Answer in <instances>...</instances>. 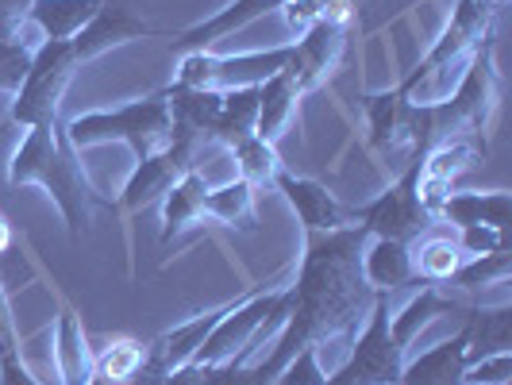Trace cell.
<instances>
[{"label": "cell", "instance_id": "6da1fadb", "mask_svg": "<svg viewBox=\"0 0 512 385\" xmlns=\"http://www.w3.org/2000/svg\"><path fill=\"white\" fill-rule=\"evenodd\" d=\"M366 228L305 231V255L297 270V285H289V312L270 359L255 366V385H270L282 366L305 347H347L355 343L366 324L370 308L378 301V289L362 278V247Z\"/></svg>", "mask_w": 512, "mask_h": 385}, {"label": "cell", "instance_id": "7a4b0ae2", "mask_svg": "<svg viewBox=\"0 0 512 385\" xmlns=\"http://www.w3.org/2000/svg\"><path fill=\"white\" fill-rule=\"evenodd\" d=\"M8 181L47 189L70 228V239L89 235V205H97L101 197L93 193V185L77 162V147L66 139L62 124L27 128L24 143L16 147L12 162H8Z\"/></svg>", "mask_w": 512, "mask_h": 385}, {"label": "cell", "instance_id": "3957f363", "mask_svg": "<svg viewBox=\"0 0 512 385\" xmlns=\"http://www.w3.org/2000/svg\"><path fill=\"white\" fill-rule=\"evenodd\" d=\"M66 139L81 147H93V143H108V139H120L128 143L135 162L139 158H151L154 151L166 147L170 139V104L162 97V89L143 97V101H131L124 108H101V112H81L74 120L62 124Z\"/></svg>", "mask_w": 512, "mask_h": 385}, {"label": "cell", "instance_id": "277c9868", "mask_svg": "<svg viewBox=\"0 0 512 385\" xmlns=\"http://www.w3.org/2000/svg\"><path fill=\"white\" fill-rule=\"evenodd\" d=\"M81 70L70 39H43L35 47L31 70H27L24 85L16 89V101L8 112L12 128H39V124H58V104L66 85L74 81Z\"/></svg>", "mask_w": 512, "mask_h": 385}, {"label": "cell", "instance_id": "5b68a950", "mask_svg": "<svg viewBox=\"0 0 512 385\" xmlns=\"http://www.w3.org/2000/svg\"><path fill=\"white\" fill-rule=\"evenodd\" d=\"M420 178H424V158H409L385 193H378L370 205L355 208V224H362L374 239H393V243L420 239L436 224V212L420 201Z\"/></svg>", "mask_w": 512, "mask_h": 385}, {"label": "cell", "instance_id": "8992f818", "mask_svg": "<svg viewBox=\"0 0 512 385\" xmlns=\"http://www.w3.org/2000/svg\"><path fill=\"white\" fill-rule=\"evenodd\" d=\"M405 351L389 335V293H378L362 335H355L347 359L335 366L320 385H397L401 382Z\"/></svg>", "mask_w": 512, "mask_h": 385}, {"label": "cell", "instance_id": "52a82bcc", "mask_svg": "<svg viewBox=\"0 0 512 385\" xmlns=\"http://www.w3.org/2000/svg\"><path fill=\"white\" fill-rule=\"evenodd\" d=\"M501 8H505V4H497V0H459L455 12H451V20H447V27H443V35L432 43V51L424 54L409 74L401 77L397 89H401V93H412L420 81H428L432 74L447 70L451 62H462L466 54L478 51L486 39L497 35V16H501Z\"/></svg>", "mask_w": 512, "mask_h": 385}, {"label": "cell", "instance_id": "ba28073f", "mask_svg": "<svg viewBox=\"0 0 512 385\" xmlns=\"http://www.w3.org/2000/svg\"><path fill=\"white\" fill-rule=\"evenodd\" d=\"M285 305V289H274V282L255 285L247 297H239L235 305L220 316V324L208 332L201 343V351L193 355V362L212 366V362H243L247 351H255V343L262 339L266 320Z\"/></svg>", "mask_w": 512, "mask_h": 385}, {"label": "cell", "instance_id": "9c48e42d", "mask_svg": "<svg viewBox=\"0 0 512 385\" xmlns=\"http://www.w3.org/2000/svg\"><path fill=\"white\" fill-rule=\"evenodd\" d=\"M347 27L351 24L320 16L308 31H301V35L289 43L285 70L297 77V89H301V93L316 89V85L335 70V62H339V54H343V43H347Z\"/></svg>", "mask_w": 512, "mask_h": 385}, {"label": "cell", "instance_id": "30bf717a", "mask_svg": "<svg viewBox=\"0 0 512 385\" xmlns=\"http://www.w3.org/2000/svg\"><path fill=\"white\" fill-rule=\"evenodd\" d=\"M274 185H278V193L289 201V208L297 212V220H301L305 231H335L355 224V212L339 205L335 193H328V185H320V181L297 178L289 170H278Z\"/></svg>", "mask_w": 512, "mask_h": 385}, {"label": "cell", "instance_id": "8fae6325", "mask_svg": "<svg viewBox=\"0 0 512 385\" xmlns=\"http://www.w3.org/2000/svg\"><path fill=\"white\" fill-rule=\"evenodd\" d=\"M147 35H162V31L151 24H143L139 16H131L120 0H104L101 12L81 27L70 43H74L77 62L85 66V62L101 58L104 51H112V47H120V43H128V39H147Z\"/></svg>", "mask_w": 512, "mask_h": 385}, {"label": "cell", "instance_id": "7c38bea8", "mask_svg": "<svg viewBox=\"0 0 512 385\" xmlns=\"http://www.w3.org/2000/svg\"><path fill=\"white\" fill-rule=\"evenodd\" d=\"M412 108L416 101H409V93L401 89H385L366 97V124H370V147L378 154H397L409 151L412 143Z\"/></svg>", "mask_w": 512, "mask_h": 385}, {"label": "cell", "instance_id": "4fadbf2b", "mask_svg": "<svg viewBox=\"0 0 512 385\" xmlns=\"http://www.w3.org/2000/svg\"><path fill=\"white\" fill-rule=\"evenodd\" d=\"M409 255H412V282L420 285H447L451 274L462 266V258H466L459 239H455V228H447L439 220L420 239H412Z\"/></svg>", "mask_w": 512, "mask_h": 385}, {"label": "cell", "instance_id": "5bb4252c", "mask_svg": "<svg viewBox=\"0 0 512 385\" xmlns=\"http://www.w3.org/2000/svg\"><path fill=\"white\" fill-rule=\"evenodd\" d=\"M436 220H447V228H493L509 231L512 220V197L505 189L493 193H447L436 208Z\"/></svg>", "mask_w": 512, "mask_h": 385}, {"label": "cell", "instance_id": "9a60e30c", "mask_svg": "<svg viewBox=\"0 0 512 385\" xmlns=\"http://www.w3.org/2000/svg\"><path fill=\"white\" fill-rule=\"evenodd\" d=\"M466 347H470V335H466V328H459L451 339H443L436 347H428L424 355L405 362L397 385H462V378H466Z\"/></svg>", "mask_w": 512, "mask_h": 385}, {"label": "cell", "instance_id": "2e32d148", "mask_svg": "<svg viewBox=\"0 0 512 385\" xmlns=\"http://www.w3.org/2000/svg\"><path fill=\"white\" fill-rule=\"evenodd\" d=\"M289 0H231L228 8H220L216 16H208L205 24L189 27V31H181L174 35V51L178 54H193V51H208L216 39H224L231 31H239V27H247L251 20L258 16H266V12H274V8H285Z\"/></svg>", "mask_w": 512, "mask_h": 385}, {"label": "cell", "instance_id": "e0dca14e", "mask_svg": "<svg viewBox=\"0 0 512 385\" xmlns=\"http://www.w3.org/2000/svg\"><path fill=\"white\" fill-rule=\"evenodd\" d=\"M181 174H189V170H181V162L166 151V147L154 151L151 158H139L135 170H131L128 185H124V193H120V201H116V208H120V212H139V208L162 201L166 189H170Z\"/></svg>", "mask_w": 512, "mask_h": 385}, {"label": "cell", "instance_id": "ac0fdd59", "mask_svg": "<svg viewBox=\"0 0 512 385\" xmlns=\"http://www.w3.org/2000/svg\"><path fill=\"white\" fill-rule=\"evenodd\" d=\"M54 359H58L62 385H89V378H93V362H97V351H89V339H85V328H81V316H77L66 301H62V308H58Z\"/></svg>", "mask_w": 512, "mask_h": 385}, {"label": "cell", "instance_id": "d6986e66", "mask_svg": "<svg viewBox=\"0 0 512 385\" xmlns=\"http://www.w3.org/2000/svg\"><path fill=\"white\" fill-rule=\"evenodd\" d=\"M462 312V328L470 335V347H466V366L489 355H501L512 347V305L501 308H478V305H459Z\"/></svg>", "mask_w": 512, "mask_h": 385}, {"label": "cell", "instance_id": "ffe728a7", "mask_svg": "<svg viewBox=\"0 0 512 385\" xmlns=\"http://www.w3.org/2000/svg\"><path fill=\"white\" fill-rule=\"evenodd\" d=\"M289 58L285 47H270L258 54H239V58H216L208 54V89H243V85H262L266 77H274Z\"/></svg>", "mask_w": 512, "mask_h": 385}, {"label": "cell", "instance_id": "44dd1931", "mask_svg": "<svg viewBox=\"0 0 512 385\" xmlns=\"http://www.w3.org/2000/svg\"><path fill=\"white\" fill-rule=\"evenodd\" d=\"M297 101H301V89H297V77L289 70H278L274 77H266L258 85V120H255V135L274 143L285 131V124L293 120L297 112Z\"/></svg>", "mask_w": 512, "mask_h": 385}, {"label": "cell", "instance_id": "7402d4cb", "mask_svg": "<svg viewBox=\"0 0 512 385\" xmlns=\"http://www.w3.org/2000/svg\"><path fill=\"white\" fill-rule=\"evenodd\" d=\"M362 278L378 293H393L401 285L412 282V255L409 243H393V239H366L362 247Z\"/></svg>", "mask_w": 512, "mask_h": 385}, {"label": "cell", "instance_id": "603a6c76", "mask_svg": "<svg viewBox=\"0 0 512 385\" xmlns=\"http://www.w3.org/2000/svg\"><path fill=\"white\" fill-rule=\"evenodd\" d=\"M231 305H235V301L212 308V312H205V316H193V320H185V324H178V328H170V332H162L158 339H151L147 347L162 359L166 370H178V366H185V362H193V355L201 351V343L208 339V332L220 324V316H224Z\"/></svg>", "mask_w": 512, "mask_h": 385}, {"label": "cell", "instance_id": "cb8c5ba5", "mask_svg": "<svg viewBox=\"0 0 512 385\" xmlns=\"http://www.w3.org/2000/svg\"><path fill=\"white\" fill-rule=\"evenodd\" d=\"M104 0H31L27 24L43 31V39H74L81 27L101 12Z\"/></svg>", "mask_w": 512, "mask_h": 385}, {"label": "cell", "instance_id": "d4e9b609", "mask_svg": "<svg viewBox=\"0 0 512 385\" xmlns=\"http://www.w3.org/2000/svg\"><path fill=\"white\" fill-rule=\"evenodd\" d=\"M255 120H258V85L224 89L220 112H216V120H212V143L231 151L239 139L255 135Z\"/></svg>", "mask_w": 512, "mask_h": 385}, {"label": "cell", "instance_id": "484cf974", "mask_svg": "<svg viewBox=\"0 0 512 385\" xmlns=\"http://www.w3.org/2000/svg\"><path fill=\"white\" fill-rule=\"evenodd\" d=\"M459 305L462 301H455V297H443V289H439V285H424V289H420V297H412L409 305L401 308L397 316H389V335H393V343L405 351L424 324H432L436 316H455Z\"/></svg>", "mask_w": 512, "mask_h": 385}, {"label": "cell", "instance_id": "4316f807", "mask_svg": "<svg viewBox=\"0 0 512 385\" xmlns=\"http://www.w3.org/2000/svg\"><path fill=\"white\" fill-rule=\"evenodd\" d=\"M205 193H208V181H205V170H189V174H181L170 189H166V197H162V243H170L174 239V231H181L185 224H193L201 212H205Z\"/></svg>", "mask_w": 512, "mask_h": 385}, {"label": "cell", "instance_id": "83f0119b", "mask_svg": "<svg viewBox=\"0 0 512 385\" xmlns=\"http://www.w3.org/2000/svg\"><path fill=\"white\" fill-rule=\"evenodd\" d=\"M205 212L216 216L220 224L255 231V185H247V181L239 178V181H224L220 189H208Z\"/></svg>", "mask_w": 512, "mask_h": 385}, {"label": "cell", "instance_id": "f1b7e54d", "mask_svg": "<svg viewBox=\"0 0 512 385\" xmlns=\"http://www.w3.org/2000/svg\"><path fill=\"white\" fill-rule=\"evenodd\" d=\"M235 162H239V178L247 181V185H274L278 178V170H282V158L274 151V143H266V139H258V135H247V139H239L235 147Z\"/></svg>", "mask_w": 512, "mask_h": 385}, {"label": "cell", "instance_id": "f546056e", "mask_svg": "<svg viewBox=\"0 0 512 385\" xmlns=\"http://www.w3.org/2000/svg\"><path fill=\"white\" fill-rule=\"evenodd\" d=\"M512 274V251L501 247V251H489V255H474V258H462V266L451 274L447 285H459L462 293H478L493 282H505Z\"/></svg>", "mask_w": 512, "mask_h": 385}, {"label": "cell", "instance_id": "4dcf8cb0", "mask_svg": "<svg viewBox=\"0 0 512 385\" xmlns=\"http://www.w3.org/2000/svg\"><path fill=\"white\" fill-rule=\"evenodd\" d=\"M143 347H147V343H135V339H112L104 351H97L93 374H97V378H108V382L128 385L131 374H135L139 362H143Z\"/></svg>", "mask_w": 512, "mask_h": 385}, {"label": "cell", "instance_id": "1f68e13d", "mask_svg": "<svg viewBox=\"0 0 512 385\" xmlns=\"http://www.w3.org/2000/svg\"><path fill=\"white\" fill-rule=\"evenodd\" d=\"M31 58H35V47H27L20 39H0V93H16L24 85Z\"/></svg>", "mask_w": 512, "mask_h": 385}, {"label": "cell", "instance_id": "d6a6232c", "mask_svg": "<svg viewBox=\"0 0 512 385\" xmlns=\"http://www.w3.org/2000/svg\"><path fill=\"white\" fill-rule=\"evenodd\" d=\"M324 378L328 374L320 370V347H305V351H297L293 359L285 362L282 374L270 385H320Z\"/></svg>", "mask_w": 512, "mask_h": 385}, {"label": "cell", "instance_id": "836d02e7", "mask_svg": "<svg viewBox=\"0 0 512 385\" xmlns=\"http://www.w3.org/2000/svg\"><path fill=\"white\" fill-rule=\"evenodd\" d=\"M509 378H512V351H501V355L470 362L462 385H509Z\"/></svg>", "mask_w": 512, "mask_h": 385}, {"label": "cell", "instance_id": "e575fe53", "mask_svg": "<svg viewBox=\"0 0 512 385\" xmlns=\"http://www.w3.org/2000/svg\"><path fill=\"white\" fill-rule=\"evenodd\" d=\"M0 385H39L16 347V335H0Z\"/></svg>", "mask_w": 512, "mask_h": 385}, {"label": "cell", "instance_id": "d590c367", "mask_svg": "<svg viewBox=\"0 0 512 385\" xmlns=\"http://www.w3.org/2000/svg\"><path fill=\"white\" fill-rule=\"evenodd\" d=\"M455 239H459L462 255L474 258V255H489V251H501V247H509V231H493V228H459L455 231Z\"/></svg>", "mask_w": 512, "mask_h": 385}, {"label": "cell", "instance_id": "8d00e7d4", "mask_svg": "<svg viewBox=\"0 0 512 385\" xmlns=\"http://www.w3.org/2000/svg\"><path fill=\"white\" fill-rule=\"evenodd\" d=\"M8 243H12V224H8L4 216H0V251H4Z\"/></svg>", "mask_w": 512, "mask_h": 385}, {"label": "cell", "instance_id": "74e56055", "mask_svg": "<svg viewBox=\"0 0 512 385\" xmlns=\"http://www.w3.org/2000/svg\"><path fill=\"white\" fill-rule=\"evenodd\" d=\"M8 131H12V124H4V128H0V143H4V139H8Z\"/></svg>", "mask_w": 512, "mask_h": 385}]
</instances>
